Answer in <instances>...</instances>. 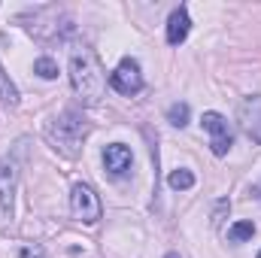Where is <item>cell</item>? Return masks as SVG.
I'll list each match as a JSON object with an SVG mask.
<instances>
[{
  "mask_svg": "<svg viewBox=\"0 0 261 258\" xmlns=\"http://www.w3.org/2000/svg\"><path fill=\"white\" fill-rule=\"evenodd\" d=\"M167 186L176 189V192H189V189L195 186V173L186 170V167H179V170H173V173L167 176Z\"/></svg>",
  "mask_w": 261,
  "mask_h": 258,
  "instance_id": "12",
  "label": "cell"
},
{
  "mask_svg": "<svg viewBox=\"0 0 261 258\" xmlns=\"http://www.w3.org/2000/svg\"><path fill=\"white\" fill-rule=\"evenodd\" d=\"M18 258H46V249L43 246H28V249H21Z\"/></svg>",
  "mask_w": 261,
  "mask_h": 258,
  "instance_id": "16",
  "label": "cell"
},
{
  "mask_svg": "<svg viewBox=\"0 0 261 258\" xmlns=\"http://www.w3.org/2000/svg\"><path fill=\"white\" fill-rule=\"evenodd\" d=\"M15 179H18V164L12 155L0 161V222L12 219V200H15Z\"/></svg>",
  "mask_w": 261,
  "mask_h": 258,
  "instance_id": "6",
  "label": "cell"
},
{
  "mask_svg": "<svg viewBox=\"0 0 261 258\" xmlns=\"http://www.w3.org/2000/svg\"><path fill=\"white\" fill-rule=\"evenodd\" d=\"M189 31H192L189 9H186V6H176V9L170 12V18H167V43H170V46H179V43H186Z\"/></svg>",
  "mask_w": 261,
  "mask_h": 258,
  "instance_id": "10",
  "label": "cell"
},
{
  "mask_svg": "<svg viewBox=\"0 0 261 258\" xmlns=\"http://www.w3.org/2000/svg\"><path fill=\"white\" fill-rule=\"evenodd\" d=\"M70 85H73L79 104H85V107H94L103 97L107 70L100 64V58L85 46L73 49V55H70Z\"/></svg>",
  "mask_w": 261,
  "mask_h": 258,
  "instance_id": "1",
  "label": "cell"
},
{
  "mask_svg": "<svg viewBox=\"0 0 261 258\" xmlns=\"http://www.w3.org/2000/svg\"><path fill=\"white\" fill-rule=\"evenodd\" d=\"M130 164H134V155H130V149L125 143H113V146L103 149V167L113 176H125L130 170Z\"/></svg>",
  "mask_w": 261,
  "mask_h": 258,
  "instance_id": "9",
  "label": "cell"
},
{
  "mask_svg": "<svg viewBox=\"0 0 261 258\" xmlns=\"http://www.w3.org/2000/svg\"><path fill=\"white\" fill-rule=\"evenodd\" d=\"M110 85L119 91V94H137L143 91V73H140V64L134 58H122L119 67L110 73Z\"/></svg>",
  "mask_w": 261,
  "mask_h": 258,
  "instance_id": "7",
  "label": "cell"
},
{
  "mask_svg": "<svg viewBox=\"0 0 261 258\" xmlns=\"http://www.w3.org/2000/svg\"><path fill=\"white\" fill-rule=\"evenodd\" d=\"M167 122L176 125V128H186L189 125V104H173L167 110Z\"/></svg>",
  "mask_w": 261,
  "mask_h": 258,
  "instance_id": "14",
  "label": "cell"
},
{
  "mask_svg": "<svg viewBox=\"0 0 261 258\" xmlns=\"http://www.w3.org/2000/svg\"><path fill=\"white\" fill-rule=\"evenodd\" d=\"M18 21H24V28L37 37V40H58L70 31V24H61V12L58 9H34V12H24Z\"/></svg>",
  "mask_w": 261,
  "mask_h": 258,
  "instance_id": "3",
  "label": "cell"
},
{
  "mask_svg": "<svg viewBox=\"0 0 261 258\" xmlns=\"http://www.w3.org/2000/svg\"><path fill=\"white\" fill-rule=\"evenodd\" d=\"M70 210H73V216H76L79 222H85V225H94V222L103 216V207H100L97 192H94L91 186H85V183H76V186H73V192H70Z\"/></svg>",
  "mask_w": 261,
  "mask_h": 258,
  "instance_id": "4",
  "label": "cell"
},
{
  "mask_svg": "<svg viewBox=\"0 0 261 258\" xmlns=\"http://www.w3.org/2000/svg\"><path fill=\"white\" fill-rule=\"evenodd\" d=\"M164 258H179V252H167Z\"/></svg>",
  "mask_w": 261,
  "mask_h": 258,
  "instance_id": "17",
  "label": "cell"
},
{
  "mask_svg": "<svg viewBox=\"0 0 261 258\" xmlns=\"http://www.w3.org/2000/svg\"><path fill=\"white\" fill-rule=\"evenodd\" d=\"M252 234H255V225L252 222H234L228 228V240L231 243H246V240H252Z\"/></svg>",
  "mask_w": 261,
  "mask_h": 258,
  "instance_id": "13",
  "label": "cell"
},
{
  "mask_svg": "<svg viewBox=\"0 0 261 258\" xmlns=\"http://www.w3.org/2000/svg\"><path fill=\"white\" fill-rule=\"evenodd\" d=\"M258 258H261V252H258Z\"/></svg>",
  "mask_w": 261,
  "mask_h": 258,
  "instance_id": "18",
  "label": "cell"
},
{
  "mask_svg": "<svg viewBox=\"0 0 261 258\" xmlns=\"http://www.w3.org/2000/svg\"><path fill=\"white\" fill-rule=\"evenodd\" d=\"M88 134L85 119L76 113V110H64L61 116H55L52 122H46V140L49 146L64 155V158H76L82 152V140Z\"/></svg>",
  "mask_w": 261,
  "mask_h": 258,
  "instance_id": "2",
  "label": "cell"
},
{
  "mask_svg": "<svg viewBox=\"0 0 261 258\" xmlns=\"http://www.w3.org/2000/svg\"><path fill=\"white\" fill-rule=\"evenodd\" d=\"M200 125L210 134V149H213V155H216V158H225V155L231 152V146H234V134H231L228 119H225L222 113H213V110H210V113H203Z\"/></svg>",
  "mask_w": 261,
  "mask_h": 258,
  "instance_id": "5",
  "label": "cell"
},
{
  "mask_svg": "<svg viewBox=\"0 0 261 258\" xmlns=\"http://www.w3.org/2000/svg\"><path fill=\"white\" fill-rule=\"evenodd\" d=\"M0 104H6V107H18V88H15V82L9 79V73L0 67Z\"/></svg>",
  "mask_w": 261,
  "mask_h": 258,
  "instance_id": "11",
  "label": "cell"
},
{
  "mask_svg": "<svg viewBox=\"0 0 261 258\" xmlns=\"http://www.w3.org/2000/svg\"><path fill=\"white\" fill-rule=\"evenodd\" d=\"M34 73H37V76H43V79H55V76H58V64H55L49 55H43V58H37V61H34Z\"/></svg>",
  "mask_w": 261,
  "mask_h": 258,
  "instance_id": "15",
  "label": "cell"
},
{
  "mask_svg": "<svg viewBox=\"0 0 261 258\" xmlns=\"http://www.w3.org/2000/svg\"><path fill=\"white\" fill-rule=\"evenodd\" d=\"M237 119H240V131H243L252 143L261 146V97H246V100L240 104Z\"/></svg>",
  "mask_w": 261,
  "mask_h": 258,
  "instance_id": "8",
  "label": "cell"
}]
</instances>
